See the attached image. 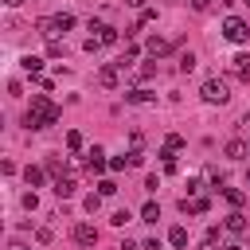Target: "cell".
Listing matches in <instances>:
<instances>
[{
	"label": "cell",
	"mask_w": 250,
	"mask_h": 250,
	"mask_svg": "<svg viewBox=\"0 0 250 250\" xmlns=\"http://www.w3.org/2000/svg\"><path fill=\"white\" fill-rule=\"evenodd\" d=\"M59 121V105L47 98V94H31V105H27V113H23V125L27 129H47V125H55Z\"/></svg>",
	"instance_id": "6da1fadb"
},
{
	"label": "cell",
	"mask_w": 250,
	"mask_h": 250,
	"mask_svg": "<svg viewBox=\"0 0 250 250\" xmlns=\"http://www.w3.org/2000/svg\"><path fill=\"white\" fill-rule=\"evenodd\" d=\"M35 27H39V35H43L47 43H59V35L74 27V16H70V12H62V16H43Z\"/></svg>",
	"instance_id": "7a4b0ae2"
},
{
	"label": "cell",
	"mask_w": 250,
	"mask_h": 250,
	"mask_svg": "<svg viewBox=\"0 0 250 250\" xmlns=\"http://www.w3.org/2000/svg\"><path fill=\"white\" fill-rule=\"evenodd\" d=\"M199 98L211 102V105H227V102H230V86H227V78H207V82L199 86Z\"/></svg>",
	"instance_id": "3957f363"
},
{
	"label": "cell",
	"mask_w": 250,
	"mask_h": 250,
	"mask_svg": "<svg viewBox=\"0 0 250 250\" xmlns=\"http://www.w3.org/2000/svg\"><path fill=\"white\" fill-rule=\"evenodd\" d=\"M184 148V137L180 133H168L164 137V148H160V160H164V172H176V152Z\"/></svg>",
	"instance_id": "277c9868"
},
{
	"label": "cell",
	"mask_w": 250,
	"mask_h": 250,
	"mask_svg": "<svg viewBox=\"0 0 250 250\" xmlns=\"http://www.w3.org/2000/svg\"><path fill=\"white\" fill-rule=\"evenodd\" d=\"M223 35H227L230 43H246V39H250V27H246V20L227 16V20H223Z\"/></svg>",
	"instance_id": "5b68a950"
},
{
	"label": "cell",
	"mask_w": 250,
	"mask_h": 250,
	"mask_svg": "<svg viewBox=\"0 0 250 250\" xmlns=\"http://www.w3.org/2000/svg\"><path fill=\"white\" fill-rule=\"evenodd\" d=\"M90 31H94L90 39H94L98 47H109V43H117V27H109V23H94V20H90Z\"/></svg>",
	"instance_id": "8992f818"
},
{
	"label": "cell",
	"mask_w": 250,
	"mask_h": 250,
	"mask_svg": "<svg viewBox=\"0 0 250 250\" xmlns=\"http://www.w3.org/2000/svg\"><path fill=\"white\" fill-rule=\"evenodd\" d=\"M86 168H90V176H102V172L109 168V160H105V152H102L98 145H94V148L86 152Z\"/></svg>",
	"instance_id": "52a82bcc"
},
{
	"label": "cell",
	"mask_w": 250,
	"mask_h": 250,
	"mask_svg": "<svg viewBox=\"0 0 250 250\" xmlns=\"http://www.w3.org/2000/svg\"><path fill=\"white\" fill-rule=\"evenodd\" d=\"M98 82H102L105 90H113V86L121 82V66H117V62H105V66L98 70Z\"/></svg>",
	"instance_id": "ba28073f"
},
{
	"label": "cell",
	"mask_w": 250,
	"mask_h": 250,
	"mask_svg": "<svg viewBox=\"0 0 250 250\" xmlns=\"http://www.w3.org/2000/svg\"><path fill=\"white\" fill-rule=\"evenodd\" d=\"M223 227H227L230 234H246V230H250V219H246L242 211H230V215L223 219Z\"/></svg>",
	"instance_id": "9c48e42d"
},
{
	"label": "cell",
	"mask_w": 250,
	"mask_h": 250,
	"mask_svg": "<svg viewBox=\"0 0 250 250\" xmlns=\"http://www.w3.org/2000/svg\"><path fill=\"white\" fill-rule=\"evenodd\" d=\"M230 74L250 86V55H234V59H230Z\"/></svg>",
	"instance_id": "30bf717a"
},
{
	"label": "cell",
	"mask_w": 250,
	"mask_h": 250,
	"mask_svg": "<svg viewBox=\"0 0 250 250\" xmlns=\"http://www.w3.org/2000/svg\"><path fill=\"white\" fill-rule=\"evenodd\" d=\"M74 242H78V246H94V242H98V230H94L90 223H74Z\"/></svg>",
	"instance_id": "8fae6325"
},
{
	"label": "cell",
	"mask_w": 250,
	"mask_h": 250,
	"mask_svg": "<svg viewBox=\"0 0 250 250\" xmlns=\"http://www.w3.org/2000/svg\"><path fill=\"white\" fill-rule=\"evenodd\" d=\"M145 51H148V59H164V55L172 51V43H168V39H160V35H152V39L145 43Z\"/></svg>",
	"instance_id": "7c38bea8"
},
{
	"label": "cell",
	"mask_w": 250,
	"mask_h": 250,
	"mask_svg": "<svg viewBox=\"0 0 250 250\" xmlns=\"http://www.w3.org/2000/svg\"><path fill=\"white\" fill-rule=\"evenodd\" d=\"M74 191H78V184H74V176H59V180H55V195H59V199H70Z\"/></svg>",
	"instance_id": "4fadbf2b"
},
{
	"label": "cell",
	"mask_w": 250,
	"mask_h": 250,
	"mask_svg": "<svg viewBox=\"0 0 250 250\" xmlns=\"http://www.w3.org/2000/svg\"><path fill=\"white\" fill-rule=\"evenodd\" d=\"M180 211H184V215H203V211H207V199H188V195H184V199H180Z\"/></svg>",
	"instance_id": "5bb4252c"
},
{
	"label": "cell",
	"mask_w": 250,
	"mask_h": 250,
	"mask_svg": "<svg viewBox=\"0 0 250 250\" xmlns=\"http://www.w3.org/2000/svg\"><path fill=\"white\" fill-rule=\"evenodd\" d=\"M43 176H47V168H35V164H27V168H23L27 188H39V184H43Z\"/></svg>",
	"instance_id": "9a60e30c"
},
{
	"label": "cell",
	"mask_w": 250,
	"mask_h": 250,
	"mask_svg": "<svg viewBox=\"0 0 250 250\" xmlns=\"http://www.w3.org/2000/svg\"><path fill=\"white\" fill-rule=\"evenodd\" d=\"M246 152H250V145H246V141H227V156H230V160H242Z\"/></svg>",
	"instance_id": "2e32d148"
},
{
	"label": "cell",
	"mask_w": 250,
	"mask_h": 250,
	"mask_svg": "<svg viewBox=\"0 0 250 250\" xmlns=\"http://www.w3.org/2000/svg\"><path fill=\"white\" fill-rule=\"evenodd\" d=\"M168 242H172L176 250H184V246H188V230H184V227H172V230H168Z\"/></svg>",
	"instance_id": "e0dca14e"
},
{
	"label": "cell",
	"mask_w": 250,
	"mask_h": 250,
	"mask_svg": "<svg viewBox=\"0 0 250 250\" xmlns=\"http://www.w3.org/2000/svg\"><path fill=\"white\" fill-rule=\"evenodd\" d=\"M223 195H227L230 207H242V203H246V191H238V188H223Z\"/></svg>",
	"instance_id": "ac0fdd59"
},
{
	"label": "cell",
	"mask_w": 250,
	"mask_h": 250,
	"mask_svg": "<svg viewBox=\"0 0 250 250\" xmlns=\"http://www.w3.org/2000/svg\"><path fill=\"white\" fill-rule=\"evenodd\" d=\"M141 219H145V223H156V219H160V203H152V199H148V203L141 207Z\"/></svg>",
	"instance_id": "d6986e66"
},
{
	"label": "cell",
	"mask_w": 250,
	"mask_h": 250,
	"mask_svg": "<svg viewBox=\"0 0 250 250\" xmlns=\"http://www.w3.org/2000/svg\"><path fill=\"white\" fill-rule=\"evenodd\" d=\"M23 70H27V74H39V70H43V59H39V55H27V59H23Z\"/></svg>",
	"instance_id": "ffe728a7"
},
{
	"label": "cell",
	"mask_w": 250,
	"mask_h": 250,
	"mask_svg": "<svg viewBox=\"0 0 250 250\" xmlns=\"http://www.w3.org/2000/svg\"><path fill=\"white\" fill-rule=\"evenodd\" d=\"M125 98H129V102H137V105H145V102H152L156 94H148V90H129Z\"/></svg>",
	"instance_id": "44dd1931"
},
{
	"label": "cell",
	"mask_w": 250,
	"mask_h": 250,
	"mask_svg": "<svg viewBox=\"0 0 250 250\" xmlns=\"http://www.w3.org/2000/svg\"><path fill=\"white\" fill-rule=\"evenodd\" d=\"M66 148H70V152H78V148H82V133H78V129H70V133H66Z\"/></svg>",
	"instance_id": "7402d4cb"
},
{
	"label": "cell",
	"mask_w": 250,
	"mask_h": 250,
	"mask_svg": "<svg viewBox=\"0 0 250 250\" xmlns=\"http://www.w3.org/2000/svg\"><path fill=\"white\" fill-rule=\"evenodd\" d=\"M47 172H51V176H62V172H66V160L51 156V160H47Z\"/></svg>",
	"instance_id": "603a6c76"
},
{
	"label": "cell",
	"mask_w": 250,
	"mask_h": 250,
	"mask_svg": "<svg viewBox=\"0 0 250 250\" xmlns=\"http://www.w3.org/2000/svg\"><path fill=\"white\" fill-rule=\"evenodd\" d=\"M129 219H133V215H129V207H121V211H113V215H109V223H113V227H125Z\"/></svg>",
	"instance_id": "cb8c5ba5"
},
{
	"label": "cell",
	"mask_w": 250,
	"mask_h": 250,
	"mask_svg": "<svg viewBox=\"0 0 250 250\" xmlns=\"http://www.w3.org/2000/svg\"><path fill=\"white\" fill-rule=\"evenodd\" d=\"M180 70H184V74H188V70H195V55H191V51H184V55H180Z\"/></svg>",
	"instance_id": "d4e9b609"
},
{
	"label": "cell",
	"mask_w": 250,
	"mask_h": 250,
	"mask_svg": "<svg viewBox=\"0 0 250 250\" xmlns=\"http://www.w3.org/2000/svg\"><path fill=\"white\" fill-rule=\"evenodd\" d=\"M98 195H102V199H105V195H117V184H113V180H102V184H98Z\"/></svg>",
	"instance_id": "484cf974"
},
{
	"label": "cell",
	"mask_w": 250,
	"mask_h": 250,
	"mask_svg": "<svg viewBox=\"0 0 250 250\" xmlns=\"http://www.w3.org/2000/svg\"><path fill=\"white\" fill-rule=\"evenodd\" d=\"M152 74H156V62H141L137 66V78H152Z\"/></svg>",
	"instance_id": "4316f807"
},
{
	"label": "cell",
	"mask_w": 250,
	"mask_h": 250,
	"mask_svg": "<svg viewBox=\"0 0 250 250\" xmlns=\"http://www.w3.org/2000/svg\"><path fill=\"white\" fill-rule=\"evenodd\" d=\"M47 55H51V59H59V55H66V47H62V39H59V43H47Z\"/></svg>",
	"instance_id": "83f0119b"
},
{
	"label": "cell",
	"mask_w": 250,
	"mask_h": 250,
	"mask_svg": "<svg viewBox=\"0 0 250 250\" xmlns=\"http://www.w3.org/2000/svg\"><path fill=\"white\" fill-rule=\"evenodd\" d=\"M141 164H145V152L133 148V152H129V168H141Z\"/></svg>",
	"instance_id": "f1b7e54d"
},
{
	"label": "cell",
	"mask_w": 250,
	"mask_h": 250,
	"mask_svg": "<svg viewBox=\"0 0 250 250\" xmlns=\"http://www.w3.org/2000/svg\"><path fill=\"white\" fill-rule=\"evenodd\" d=\"M125 168H129L125 156H113V160H109V172H125Z\"/></svg>",
	"instance_id": "f546056e"
},
{
	"label": "cell",
	"mask_w": 250,
	"mask_h": 250,
	"mask_svg": "<svg viewBox=\"0 0 250 250\" xmlns=\"http://www.w3.org/2000/svg\"><path fill=\"white\" fill-rule=\"evenodd\" d=\"M98 207H102V195H98V191H94V195H86V211H90V215H94V211H98Z\"/></svg>",
	"instance_id": "4dcf8cb0"
},
{
	"label": "cell",
	"mask_w": 250,
	"mask_h": 250,
	"mask_svg": "<svg viewBox=\"0 0 250 250\" xmlns=\"http://www.w3.org/2000/svg\"><path fill=\"white\" fill-rule=\"evenodd\" d=\"M23 207H27V211H35V207H39V199H35V191H27V195H23Z\"/></svg>",
	"instance_id": "1f68e13d"
},
{
	"label": "cell",
	"mask_w": 250,
	"mask_h": 250,
	"mask_svg": "<svg viewBox=\"0 0 250 250\" xmlns=\"http://www.w3.org/2000/svg\"><path fill=\"white\" fill-rule=\"evenodd\" d=\"M211 4H215V0H191V8H195V12H207Z\"/></svg>",
	"instance_id": "d6a6232c"
},
{
	"label": "cell",
	"mask_w": 250,
	"mask_h": 250,
	"mask_svg": "<svg viewBox=\"0 0 250 250\" xmlns=\"http://www.w3.org/2000/svg\"><path fill=\"white\" fill-rule=\"evenodd\" d=\"M125 4H129V8H141V12L148 8V0H125Z\"/></svg>",
	"instance_id": "836d02e7"
},
{
	"label": "cell",
	"mask_w": 250,
	"mask_h": 250,
	"mask_svg": "<svg viewBox=\"0 0 250 250\" xmlns=\"http://www.w3.org/2000/svg\"><path fill=\"white\" fill-rule=\"evenodd\" d=\"M223 250H242V246H238V242H227V246H223Z\"/></svg>",
	"instance_id": "e575fe53"
},
{
	"label": "cell",
	"mask_w": 250,
	"mask_h": 250,
	"mask_svg": "<svg viewBox=\"0 0 250 250\" xmlns=\"http://www.w3.org/2000/svg\"><path fill=\"white\" fill-rule=\"evenodd\" d=\"M4 4H8V8H20V4H23V0H4Z\"/></svg>",
	"instance_id": "d590c367"
},
{
	"label": "cell",
	"mask_w": 250,
	"mask_h": 250,
	"mask_svg": "<svg viewBox=\"0 0 250 250\" xmlns=\"http://www.w3.org/2000/svg\"><path fill=\"white\" fill-rule=\"evenodd\" d=\"M8 250H27V246H23V242H12V246H8Z\"/></svg>",
	"instance_id": "8d00e7d4"
},
{
	"label": "cell",
	"mask_w": 250,
	"mask_h": 250,
	"mask_svg": "<svg viewBox=\"0 0 250 250\" xmlns=\"http://www.w3.org/2000/svg\"><path fill=\"white\" fill-rule=\"evenodd\" d=\"M246 188H250V172H246Z\"/></svg>",
	"instance_id": "74e56055"
},
{
	"label": "cell",
	"mask_w": 250,
	"mask_h": 250,
	"mask_svg": "<svg viewBox=\"0 0 250 250\" xmlns=\"http://www.w3.org/2000/svg\"><path fill=\"white\" fill-rule=\"evenodd\" d=\"M242 4H250V0H242Z\"/></svg>",
	"instance_id": "f35d334b"
},
{
	"label": "cell",
	"mask_w": 250,
	"mask_h": 250,
	"mask_svg": "<svg viewBox=\"0 0 250 250\" xmlns=\"http://www.w3.org/2000/svg\"><path fill=\"white\" fill-rule=\"evenodd\" d=\"M246 145H250V141H246Z\"/></svg>",
	"instance_id": "ab89813d"
}]
</instances>
